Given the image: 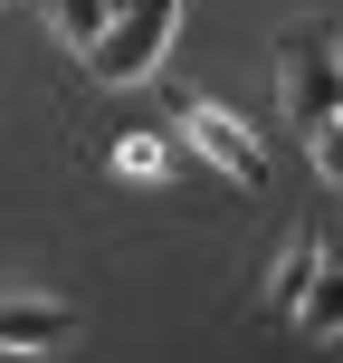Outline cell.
<instances>
[{
	"label": "cell",
	"instance_id": "cell-6",
	"mask_svg": "<svg viewBox=\"0 0 343 363\" xmlns=\"http://www.w3.org/2000/svg\"><path fill=\"white\" fill-rule=\"evenodd\" d=\"M306 277H315V220L277 249V268H267V287H257V306L267 315H296V296H306Z\"/></svg>",
	"mask_w": 343,
	"mask_h": 363
},
{
	"label": "cell",
	"instance_id": "cell-4",
	"mask_svg": "<svg viewBox=\"0 0 343 363\" xmlns=\"http://www.w3.org/2000/svg\"><path fill=\"white\" fill-rule=\"evenodd\" d=\"M57 345H76V306L67 296H48V287H0V354H57Z\"/></svg>",
	"mask_w": 343,
	"mask_h": 363
},
{
	"label": "cell",
	"instance_id": "cell-3",
	"mask_svg": "<svg viewBox=\"0 0 343 363\" xmlns=\"http://www.w3.org/2000/svg\"><path fill=\"white\" fill-rule=\"evenodd\" d=\"M277 96H286V125L315 134L325 115H343V57H334V19H306V29L277 38Z\"/></svg>",
	"mask_w": 343,
	"mask_h": 363
},
{
	"label": "cell",
	"instance_id": "cell-9",
	"mask_svg": "<svg viewBox=\"0 0 343 363\" xmlns=\"http://www.w3.org/2000/svg\"><path fill=\"white\" fill-rule=\"evenodd\" d=\"M306 153H315V172H325L334 191H343V115H325V125L306 134Z\"/></svg>",
	"mask_w": 343,
	"mask_h": 363
},
{
	"label": "cell",
	"instance_id": "cell-5",
	"mask_svg": "<svg viewBox=\"0 0 343 363\" xmlns=\"http://www.w3.org/2000/svg\"><path fill=\"white\" fill-rule=\"evenodd\" d=\"M286 325L315 335V345H334V335H343V230H334V220H315V277H306V296H296Z\"/></svg>",
	"mask_w": 343,
	"mask_h": 363
},
{
	"label": "cell",
	"instance_id": "cell-8",
	"mask_svg": "<svg viewBox=\"0 0 343 363\" xmlns=\"http://www.w3.org/2000/svg\"><path fill=\"white\" fill-rule=\"evenodd\" d=\"M48 19H57V38H67L76 57L105 38V19H115V0H48Z\"/></svg>",
	"mask_w": 343,
	"mask_h": 363
},
{
	"label": "cell",
	"instance_id": "cell-1",
	"mask_svg": "<svg viewBox=\"0 0 343 363\" xmlns=\"http://www.w3.org/2000/svg\"><path fill=\"white\" fill-rule=\"evenodd\" d=\"M172 29H181V0H115L105 38L86 48V77L95 86H144V77L172 57Z\"/></svg>",
	"mask_w": 343,
	"mask_h": 363
},
{
	"label": "cell",
	"instance_id": "cell-7",
	"mask_svg": "<svg viewBox=\"0 0 343 363\" xmlns=\"http://www.w3.org/2000/svg\"><path fill=\"white\" fill-rule=\"evenodd\" d=\"M172 153H181L172 134H144V125H134V134H115V144H105V172H115V182H163Z\"/></svg>",
	"mask_w": 343,
	"mask_h": 363
},
{
	"label": "cell",
	"instance_id": "cell-2",
	"mask_svg": "<svg viewBox=\"0 0 343 363\" xmlns=\"http://www.w3.org/2000/svg\"><path fill=\"white\" fill-rule=\"evenodd\" d=\"M172 144H181V153H200V163H219V172H229V191H267V153H257V134L238 125L219 96L172 86Z\"/></svg>",
	"mask_w": 343,
	"mask_h": 363
}]
</instances>
